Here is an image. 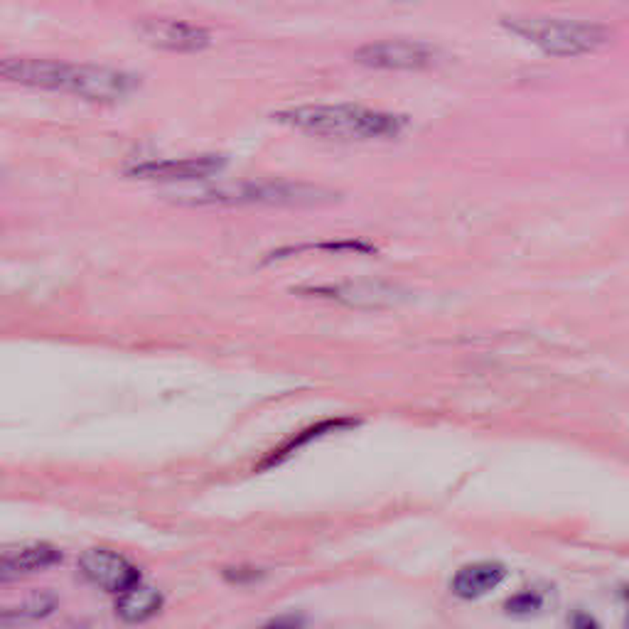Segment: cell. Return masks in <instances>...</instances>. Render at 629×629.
Here are the masks:
<instances>
[{
    "instance_id": "6da1fadb",
    "label": "cell",
    "mask_w": 629,
    "mask_h": 629,
    "mask_svg": "<svg viewBox=\"0 0 629 629\" xmlns=\"http://www.w3.org/2000/svg\"><path fill=\"white\" fill-rule=\"evenodd\" d=\"M0 79L25 87L57 89L97 104L121 101L131 97L138 87V77L131 71L99 67V64L42 60V57H3Z\"/></svg>"
},
{
    "instance_id": "7a4b0ae2",
    "label": "cell",
    "mask_w": 629,
    "mask_h": 629,
    "mask_svg": "<svg viewBox=\"0 0 629 629\" xmlns=\"http://www.w3.org/2000/svg\"><path fill=\"white\" fill-rule=\"evenodd\" d=\"M280 123H288L297 131L323 136V138L369 140L393 138L406 128V118L386 111H376L357 104L296 106L276 114Z\"/></svg>"
},
{
    "instance_id": "3957f363",
    "label": "cell",
    "mask_w": 629,
    "mask_h": 629,
    "mask_svg": "<svg viewBox=\"0 0 629 629\" xmlns=\"http://www.w3.org/2000/svg\"><path fill=\"white\" fill-rule=\"evenodd\" d=\"M337 194L317 184L280 183V180H249V183H227L194 187L187 192H175L173 200L184 204H288V207H310L334 200Z\"/></svg>"
},
{
    "instance_id": "277c9868",
    "label": "cell",
    "mask_w": 629,
    "mask_h": 629,
    "mask_svg": "<svg viewBox=\"0 0 629 629\" xmlns=\"http://www.w3.org/2000/svg\"><path fill=\"white\" fill-rule=\"evenodd\" d=\"M504 27L546 54L576 57L600 50L610 42L612 33L597 23H573L553 18H507Z\"/></svg>"
},
{
    "instance_id": "5b68a950",
    "label": "cell",
    "mask_w": 629,
    "mask_h": 629,
    "mask_svg": "<svg viewBox=\"0 0 629 629\" xmlns=\"http://www.w3.org/2000/svg\"><path fill=\"white\" fill-rule=\"evenodd\" d=\"M354 60L374 70H426L440 61V50L418 40H381L359 47Z\"/></svg>"
},
{
    "instance_id": "8992f818",
    "label": "cell",
    "mask_w": 629,
    "mask_h": 629,
    "mask_svg": "<svg viewBox=\"0 0 629 629\" xmlns=\"http://www.w3.org/2000/svg\"><path fill=\"white\" fill-rule=\"evenodd\" d=\"M136 33L146 44L167 52H200L211 44L207 27L177 18H143L138 20Z\"/></svg>"
},
{
    "instance_id": "52a82bcc",
    "label": "cell",
    "mask_w": 629,
    "mask_h": 629,
    "mask_svg": "<svg viewBox=\"0 0 629 629\" xmlns=\"http://www.w3.org/2000/svg\"><path fill=\"white\" fill-rule=\"evenodd\" d=\"M227 160L221 155H192V157H170V160H146L138 165L128 167V175L136 180H155V183H200L207 177L217 175Z\"/></svg>"
},
{
    "instance_id": "ba28073f",
    "label": "cell",
    "mask_w": 629,
    "mask_h": 629,
    "mask_svg": "<svg viewBox=\"0 0 629 629\" xmlns=\"http://www.w3.org/2000/svg\"><path fill=\"white\" fill-rule=\"evenodd\" d=\"M81 573L106 593H128L138 586L140 573L131 560L108 549H89L79 559Z\"/></svg>"
},
{
    "instance_id": "9c48e42d",
    "label": "cell",
    "mask_w": 629,
    "mask_h": 629,
    "mask_svg": "<svg viewBox=\"0 0 629 629\" xmlns=\"http://www.w3.org/2000/svg\"><path fill=\"white\" fill-rule=\"evenodd\" d=\"M507 576V568L497 563V560H482V563H470V566H463L453 576V593L463 600H477L482 595H487L490 590L504 580Z\"/></svg>"
},
{
    "instance_id": "30bf717a",
    "label": "cell",
    "mask_w": 629,
    "mask_h": 629,
    "mask_svg": "<svg viewBox=\"0 0 629 629\" xmlns=\"http://www.w3.org/2000/svg\"><path fill=\"white\" fill-rule=\"evenodd\" d=\"M307 296L333 297L350 305H386L401 296L399 290L384 283H340V286H324V288L303 290Z\"/></svg>"
},
{
    "instance_id": "8fae6325",
    "label": "cell",
    "mask_w": 629,
    "mask_h": 629,
    "mask_svg": "<svg viewBox=\"0 0 629 629\" xmlns=\"http://www.w3.org/2000/svg\"><path fill=\"white\" fill-rule=\"evenodd\" d=\"M352 426H357V420L354 418H330V420H323V423H314V426H310V428L296 433V436L290 437L288 443H283V446H278L276 450H271V453L266 455L261 463H258V470H266V467L280 465L283 460H288L290 455H296L300 447L310 446V443H314V440H320V437L324 436H330V433H340V430L352 428Z\"/></svg>"
},
{
    "instance_id": "7c38bea8",
    "label": "cell",
    "mask_w": 629,
    "mask_h": 629,
    "mask_svg": "<svg viewBox=\"0 0 629 629\" xmlns=\"http://www.w3.org/2000/svg\"><path fill=\"white\" fill-rule=\"evenodd\" d=\"M160 607H163V595L157 593L155 587L136 586L128 593L118 595V600H116V615L131 624L150 620Z\"/></svg>"
},
{
    "instance_id": "4fadbf2b",
    "label": "cell",
    "mask_w": 629,
    "mask_h": 629,
    "mask_svg": "<svg viewBox=\"0 0 629 629\" xmlns=\"http://www.w3.org/2000/svg\"><path fill=\"white\" fill-rule=\"evenodd\" d=\"M60 605V597L52 590H35L25 597V603L20 605L18 610L0 612V627H13V624H27V622H37L52 615Z\"/></svg>"
},
{
    "instance_id": "5bb4252c",
    "label": "cell",
    "mask_w": 629,
    "mask_h": 629,
    "mask_svg": "<svg viewBox=\"0 0 629 629\" xmlns=\"http://www.w3.org/2000/svg\"><path fill=\"white\" fill-rule=\"evenodd\" d=\"M13 560L18 563V568L23 573H33V570L50 568V566H57L61 560V553L50 543H35V546H25V549H18L10 553Z\"/></svg>"
},
{
    "instance_id": "9a60e30c",
    "label": "cell",
    "mask_w": 629,
    "mask_h": 629,
    "mask_svg": "<svg viewBox=\"0 0 629 629\" xmlns=\"http://www.w3.org/2000/svg\"><path fill=\"white\" fill-rule=\"evenodd\" d=\"M541 605H543L541 595L526 590V593H519L514 595V597H509V603L504 605V607H507V612H512V615H521V617H526V615H536V612L541 610Z\"/></svg>"
},
{
    "instance_id": "2e32d148",
    "label": "cell",
    "mask_w": 629,
    "mask_h": 629,
    "mask_svg": "<svg viewBox=\"0 0 629 629\" xmlns=\"http://www.w3.org/2000/svg\"><path fill=\"white\" fill-rule=\"evenodd\" d=\"M261 576H263V570L246 568V566H241V568L224 570V577H227L229 583H254V580H258Z\"/></svg>"
},
{
    "instance_id": "e0dca14e",
    "label": "cell",
    "mask_w": 629,
    "mask_h": 629,
    "mask_svg": "<svg viewBox=\"0 0 629 629\" xmlns=\"http://www.w3.org/2000/svg\"><path fill=\"white\" fill-rule=\"evenodd\" d=\"M20 576H23V570L18 568V563L13 560V556H0V586L15 583Z\"/></svg>"
},
{
    "instance_id": "ac0fdd59",
    "label": "cell",
    "mask_w": 629,
    "mask_h": 629,
    "mask_svg": "<svg viewBox=\"0 0 629 629\" xmlns=\"http://www.w3.org/2000/svg\"><path fill=\"white\" fill-rule=\"evenodd\" d=\"M261 629H303V622L296 620V617H276Z\"/></svg>"
},
{
    "instance_id": "d6986e66",
    "label": "cell",
    "mask_w": 629,
    "mask_h": 629,
    "mask_svg": "<svg viewBox=\"0 0 629 629\" xmlns=\"http://www.w3.org/2000/svg\"><path fill=\"white\" fill-rule=\"evenodd\" d=\"M570 624H573V629H600L597 627V622H595L590 615H586V612H576Z\"/></svg>"
}]
</instances>
